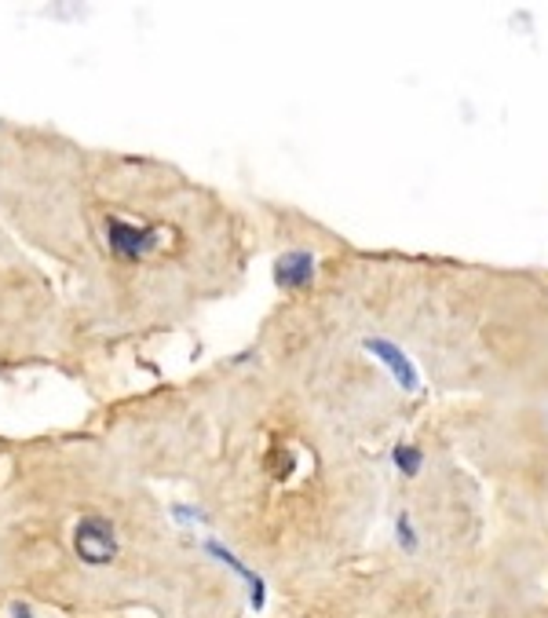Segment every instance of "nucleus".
Wrapping results in <instances>:
<instances>
[{
  "instance_id": "20e7f679",
  "label": "nucleus",
  "mask_w": 548,
  "mask_h": 618,
  "mask_svg": "<svg viewBox=\"0 0 548 618\" xmlns=\"http://www.w3.org/2000/svg\"><path fill=\"white\" fill-rule=\"evenodd\" d=\"M74 549L81 556V564L88 567H110L117 560V531L106 516L88 512L74 527Z\"/></svg>"
},
{
  "instance_id": "7ed1b4c3",
  "label": "nucleus",
  "mask_w": 548,
  "mask_h": 618,
  "mask_svg": "<svg viewBox=\"0 0 548 618\" xmlns=\"http://www.w3.org/2000/svg\"><path fill=\"white\" fill-rule=\"evenodd\" d=\"M106 242L117 260L143 264L150 257L179 250L183 234L172 224H136V220H125V216H106Z\"/></svg>"
},
{
  "instance_id": "f03ea898",
  "label": "nucleus",
  "mask_w": 548,
  "mask_h": 618,
  "mask_svg": "<svg viewBox=\"0 0 548 618\" xmlns=\"http://www.w3.org/2000/svg\"><path fill=\"white\" fill-rule=\"evenodd\" d=\"M450 454L501 494L548 502V403H468L450 421Z\"/></svg>"
},
{
  "instance_id": "423d86ee",
  "label": "nucleus",
  "mask_w": 548,
  "mask_h": 618,
  "mask_svg": "<svg viewBox=\"0 0 548 618\" xmlns=\"http://www.w3.org/2000/svg\"><path fill=\"white\" fill-rule=\"evenodd\" d=\"M537 512H541V519H544V531H548V502H544V505H541Z\"/></svg>"
},
{
  "instance_id": "f257e3e1",
  "label": "nucleus",
  "mask_w": 548,
  "mask_h": 618,
  "mask_svg": "<svg viewBox=\"0 0 548 618\" xmlns=\"http://www.w3.org/2000/svg\"><path fill=\"white\" fill-rule=\"evenodd\" d=\"M370 315L439 392L468 403H548V278L403 260L373 271Z\"/></svg>"
},
{
  "instance_id": "39448f33",
  "label": "nucleus",
  "mask_w": 548,
  "mask_h": 618,
  "mask_svg": "<svg viewBox=\"0 0 548 618\" xmlns=\"http://www.w3.org/2000/svg\"><path fill=\"white\" fill-rule=\"evenodd\" d=\"M12 618H34V611H29L26 604H19V600H15V604H12Z\"/></svg>"
}]
</instances>
